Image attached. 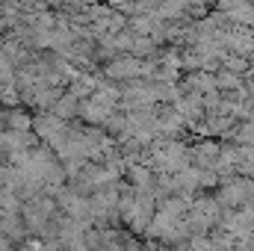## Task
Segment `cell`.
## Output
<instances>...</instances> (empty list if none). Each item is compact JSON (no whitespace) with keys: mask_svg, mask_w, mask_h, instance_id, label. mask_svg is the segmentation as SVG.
I'll return each mask as SVG.
<instances>
[{"mask_svg":"<svg viewBox=\"0 0 254 251\" xmlns=\"http://www.w3.org/2000/svg\"><path fill=\"white\" fill-rule=\"evenodd\" d=\"M216 86H222V89H237L240 80H237V74H225V71H222V74L216 77Z\"/></svg>","mask_w":254,"mask_h":251,"instance_id":"cell-2","label":"cell"},{"mask_svg":"<svg viewBox=\"0 0 254 251\" xmlns=\"http://www.w3.org/2000/svg\"><path fill=\"white\" fill-rule=\"evenodd\" d=\"M139 71H142V63H139V60H119V63L110 65L107 74H110V77H127V80H130V77H136Z\"/></svg>","mask_w":254,"mask_h":251,"instance_id":"cell-1","label":"cell"},{"mask_svg":"<svg viewBox=\"0 0 254 251\" xmlns=\"http://www.w3.org/2000/svg\"><path fill=\"white\" fill-rule=\"evenodd\" d=\"M228 68H231V74H243V71H249V60H243V57H228Z\"/></svg>","mask_w":254,"mask_h":251,"instance_id":"cell-3","label":"cell"}]
</instances>
